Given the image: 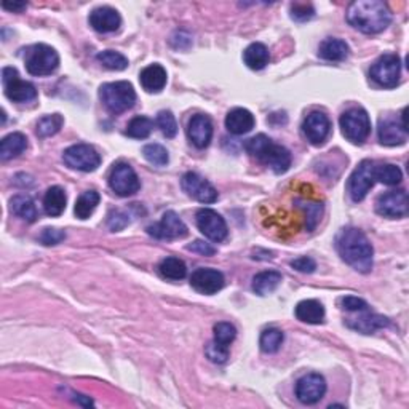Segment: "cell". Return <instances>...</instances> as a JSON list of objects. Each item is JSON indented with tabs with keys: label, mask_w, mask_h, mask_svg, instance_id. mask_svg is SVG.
<instances>
[{
	"label": "cell",
	"mask_w": 409,
	"mask_h": 409,
	"mask_svg": "<svg viewBox=\"0 0 409 409\" xmlns=\"http://www.w3.org/2000/svg\"><path fill=\"white\" fill-rule=\"evenodd\" d=\"M334 243L344 263L353 267L357 272L368 274L373 269V245L362 231L355 227L341 229Z\"/></svg>",
	"instance_id": "obj_1"
},
{
	"label": "cell",
	"mask_w": 409,
	"mask_h": 409,
	"mask_svg": "<svg viewBox=\"0 0 409 409\" xmlns=\"http://www.w3.org/2000/svg\"><path fill=\"white\" fill-rule=\"evenodd\" d=\"M347 23L363 34H379L392 23V13L379 0H357L347 10Z\"/></svg>",
	"instance_id": "obj_2"
},
{
	"label": "cell",
	"mask_w": 409,
	"mask_h": 409,
	"mask_svg": "<svg viewBox=\"0 0 409 409\" xmlns=\"http://www.w3.org/2000/svg\"><path fill=\"white\" fill-rule=\"evenodd\" d=\"M251 157L263 163V165L269 167L272 171L277 174H283L290 170L291 167V154L286 147L281 144H277L272 141L269 136L258 134L251 138L245 144Z\"/></svg>",
	"instance_id": "obj_3"
},
{
	"label": "cell",
	"mask_w": 409,
	"mask_h": 409,
	"mask_svg": "<svg viewBox=\"0 0 409 409\" xmlns=\"http://www.w3.org/2000/svg\"><path fill=\"white\" fill-rule=\"evenodd\" d=\"M100 98L109 112L122 114L134 106L136 91L130 82H111L101 86Z\"/></svg>",
	"instance_id": "obj_4"
},
{
	"label": "cell",
	"mask_w": 409,
	"mask_h": 409,
	"mask_svg": "<svg viewBox=\"0 0 409 409\" xmlns=\"http://www.w3.org/2000/svg\"><path fill=\"white\" fill-rule=\"evenodd\" d=\"M59 68V54L54 48L39 43L31 47L26 54V69L31 75L45 77Z\"/></svg>",
	"instance_id": "obj_5"
},
{
	"label": "cell",
	"mask_w": 409,
	"mask_h": 409,
	"mask_svg": "<svg viewBox=\"0 0 409 409\" xmlns=\"http://www.w3.org/2000/svg\"><path fill=\"white\" fill-rule=\"evenodd\" d=\"M342 134L353 144H362L371 133V120L362 107L348 109L339 118Z\"/></svg>",
	"instance_id": "obj_6"
},
{
	"label": "cell",
	"mask_w": 409,
	"mask_h": 409,
	"mask_svg": "<svg viewBox=\"0 0 409 409\" xmlns=\"http://www.w3.org/2000/svg\"><path fill=\"white\" fill-rule=\"evenodd\" d=\"M2 85L5 96L13 102H31L37 98L36 86L21 79L15 68H3Z\"/></svg>",
	"instance_id": "obj_7"
},
{
	"label": "cell",
	"mask_w": 409,
	"mask_h": 409,
	"mask_svg": "<svg viewBox=\"0 0 409 409\" xmlns=\"http://www.w3.org/2000/svg\"><path fill=\"white\" fill-rule=\"evenodd\" d=\"M63 160L69 168L84 173H91L101 165V155L93 146L75 144L68 147L63 154Z\"/></svg>",
	"instance_id": "obj_8"
},
{
	"label": "cell",
	"mask_w": 409,
	"mask_h": 409,
	"mask_svg": "<svg viewBox=\"0 0 409 409\" xmlns=\"http://www.w3.org/2000/svg\"><path fill=\"white\" fill-rule=\"evenodd\" d=\"M401 74V61L396 54L387 53L383 54L373 66H371L369 75L373 82L384 88H394L398 85Z\"/></svg>",
	"instance_id": "obj_9"
},
{
	"label": "cell",
	"mask_w": 409,
	"mask_h": 409,
	"mask_svg": "<svg viewBox=\"0 0 409 409\" xmlns=\"http://www.w3.org/2000/svg\"><path fill=\"white\" fill-rule=\"evenodd\" d=\"M139 178L138 174L128 163L120 162L112 167L109 173V187L116 192L118 197H130L139 190Z\"/></svg>",
	"instance_id": "obj_10"
},
{
	"label": "cell",
	"mask_w": 409,
	"mask_h": 409,
	"mask_svg": "<svg viewBox=\"0 0 409 409\" xmlns=\"http://www.w3.org/2000/svg\"><path fill=\"white\" fill-rule=\"evenodd\" d=\"M374 165V162L363 160L350 174V179H348V194H350V199L355 203L364 200L369 190L373 189L376 183Z\"/></svg>",
	"instance_id": "obj_11"
},
{
	"label": "cell",
	"mask_w": 409,
	"mask_h": 409,
	"mask_svg": "<svg viewBox=\"0 0 409 409\" xmlns=\"http://www.w3.org/2000/svg\"><path fill=\"white\" fill-rule=\"evenodd\" d=\"M197 227L206 238L216 243L226 240L229 232L224 217L210 208H201L197 211Z\"/></svg>",
	"instance_id": "obj_12"
},
{
	"label": "cell",
	"mask_w": 409,
	"mask_h": 409,
	"mask_svg": "<svg viewBox=\"0 0 409 409\" xmlns=\"http://www.w3.org/2000/svg\"><path fill=\"white\" fill-rule=\"evenodd\" d=\"M376 213L390 219L405 217L408 215V194L406 190H392L379 195L376 200Z\"/></svg>",
	"instance_id": "obj_13"
},
{
	"label": "cell",
	"mask_w": 409,
	"mask_h": 409,
	"mask_svg": "<svg viewBox=\"0 0 409 409\" xmlns=\"http://www.w3.org/2000/svg\"><path fill=\"white\" fill-rule=\"evenodd\" d=\"M326 394V380L321 374L310 373L302 376L296 384V396L304 405H315Z\"/></svg>",
	"instance_id": "obj_14"
},
{
	"label": "cell",
	"mask_w": 409,
	"mask_h": 409,
	"mask_svg": "<svg viewBox=\"0 0 409 409\" xmlns=\"http://www.w3.org/2000/svg\"><path fill=\"white\" fill-rule=\"evenodd\" d=\"M149 236L162 240H174V238H184L187 237V226L184 224L181 217H179L174 211H167L162 216L160 222L154 226L147 227Z\"/></svg>",
	"instance_id": "obj_15"
},
{
	"label": "cell",
	"mask_w": 409,
	"mask_h": 409,
	"mask_svg": "<svg viewBox=\"0 0 409 409\" xmlns=\"http://www.w3.org/2000/svg\"><path fill=\"white\" fill-rule=\"evenodd\" d=\"M181 185L184 192L189 195V197L195 199L200 203H215L217 200V190L213 187V185L206 181L205 178H201L200 174L189 171L183 176Z\"/></svg>",
	"instance_id": "obj_16"
},
{
	"label": "cell",
	"mask_w": 409,
	"mask_h": 409,
	"mask_svg": "<svg viewBox=\"0 0 409 409\" xmlns=\"http://www.w3.org/2000/svg\"><path fill=\"white\" fill-rule=\"evenodd\" d=\"M302 132L310 144L314 146L323 144L331 132L330 118L326 117L323 112H317V111L310 112L309 116L304 118Z\"/></svg>",
	"instance_id": "obj_17"
},
{
	"label": "cell",
	"mask_w": 409,
	"mask_h": 409,
	"mask_svg": "<svg viewBox=\"0 0 409 409\" xmlns=\"http://www.w3.org/2000/svg\"><path fill=\"white\" fill-rule=\"evenodd\" d=\"M224 275L216 269H197L190 277V286L200 294H216L224 288Z\"/></svg>",
	"instance_id": "obj_18"
},
{
	"label": "cell",
	"mask_w": 409,
	"mask_h": 409,
	"mask_svg": "<svg viewBox=\"0 0 409 409\" xmlns=\"http://www.w3.org/2000/svg\"><path fill=\"white\" fill-rule=\"evenodd\" d=\"M406 109L401 114V122L398 123L395 118L380 120L379 123V141L384 146H401L408 139V130L405 122Z\"/></svg>",
	"instance_id": "obj_19"
},
{
	"label": "cell",
	"mask_w": 409,
	"mask_h": 409,
	"mask_svg": "<svg viewBox=\"0 0 409 409\" xmlns=\"http://www.w3.org/2000/svg\"><path fill=\"white\" fill-rule=\"evenodd\" d=\"M187 136L189 141L199 149L208 147L213 138V122L208 116L197 114L189 120L187 125Z\"/></svg>",
	"instance_id": "obj_20"
},
{
	"label": "cell",
	"mask_w": 409,
	"mask_h": 409,
	"mask_svg": "<svg viewBox=\"0 0 409 409\" xmlns=\"http://www.w3.org/2000/svg\"><path fill=\"white\" fill-rule=\"evenodd\" d=\"M120 24H122V18H120L117 10H114L111 7L95 8L90 13V26L96 32H101V34L116 32Z\"/></svg>",
	"instance_id": "obj_21"
},
{
	"label": "cell",
	"mask_w": 409,
	"mask_h": 409,
	"mask_svg": "<svg viewBox=\"0 0 409 409\" xmlns=\"http://www.w3.org/2000/svg\"><path fill=\"white\" fill-rule=\"evenodd\" d=\"M360 314L362 315H358V317L355 318H348L347 326L358 332H363V334H371V332L378 331L380 328H385V326L390 325L389 318L383 317V315L369 312V309L362 310Z\"/></svg>",
	"instance_id": "obj_22"
},
{
	"label": "cell",
	"mask_w": 409,
	"mask_h": 409,
	"mask_svg": "<svg viewBox=\"0 0 409 409\" xmlns=\"http://www.w3.org/2000/svg\"><path fill=\"white\" fill-rule=\"evenodd\" d=\"M254 116L251 114L248 109L243 107H236L232 109L231 112L227 114L226 117V128L229 133L236 134V136H242L249 133L251 130L254 128Z\"/></svg>",
	"instance_id": "obj_23"
},
{
	"label": "cell",
	"mask_w": 409,
	"mask_h": 409,
	"mask_svg": "<svg viewBox=\"0 0 409 409\" xmlns=\"http://www.w3.org/2000/svg\"><path fill=\"white\" fill-rule=\"evenodd\" d=\"M167 70L160 64H151L139 74V82L147 93H159L167 85Z\"/></svg>",
	"instance_id": "obj_24"
},
{
	"label": "cell",
	"mask_w": 409,
	"mask_h": 409,
	"mask_svg": "<svg viewBox=\"0 0 409 409\" xmlns=\"http://www.w3.org/2000/svg\"><path fill=\"white\" fill-rule=\"evenodd\" d=\"M296 318L302 323L320 325L325 320V307L323 304L315 301V299H305L296 305Z\"/></svg>",
	"instance_id": "obj_25"
},
{
	"label": "cell",
	"mask_w": 409,
	"mask_h": 409,
	"mask_svg": "<svg viewBox=\"0 0 409 409\" xmlns=\"http://www.w3.org/2000/svg\"><path fill=\"white\" fill-rule=\"evenodd\" d=\"M27 149V138L23 133H10L0 143V159L3 162L16 159Z\"/></svg>",
	"instance_id": "obj_26"
},
{
	"label": "cell",
	"mask_w": 409,
	"mask_h": 409,
	"mask_svg": "<svg viewBox=\"0 0 409 409\" xmlns=\"http://www.w3.org/2000/svg\"><path fill=\"white\" fill-rule=\"evenodd\" d=\"M243 61L249 69L261 70L264 69L270 61V53L264 43L254 42L245 48L243 52Z\"/></svg>",
	"instance_id": "obj_27"
},
{
	"label": "cell",
	"mask_w": 409,
	"mask_h": 409,
	"mask_svg": "<svg viewBox=\"0 0 409 409\" xmlns=\"http://www.w3.org/2000/svg\"><path fill=\"white\" fill-rule=\"evenodd\" d=\"M66 192H64V189L59 187V185H53V187L48 189L45 197H43V210H45L47 215L52 217L61 216L64 210H66Z\"/></svg>",
	"instance_id": "obj_28"
},
{
	"label": "cell",
	"mask_w": 409,
	"mask_h": 409,
	"mask_svg": "<svg viewBox=\"0 0 409 409\" xmlns=\"http://www.w3.org/2000/svg\"><path fill=\"white\" fill-rule=\"evenodd\" d=\"M348 53H350V48L341 39H326L321 42L318 48L320 58L326 61H344Z\"/></svg>",
	"instance_id": "obj_29"
},
{
	"label": "cell",
	"mask_w": 409,
	"mask_h": 409,
	"mask_svg": "<svg viewBox=\"0 0 409 409\" xmlns=\"http://www.w3.org/2000/svg\"><path fill=\"white\" fill-rule=\"evenodd\" d=\"M281 283V274L277 270H265L253 278V291L259 296L274 293Z\"/></svg>",
	"instance_id": "obj_30"
},
{
	"label": "cell",
	"mask_w": 409,
	"mask_h": 409,
	"mask_svg": "<svg viewBox=\"0 0 409 409\" xmlns=\"http://www.w3.org/2000/svg\"><path fill=\"white\" fill-rule=\"evenodd\" d=\"M100 200L101 197L96 190H85V192L77 199V201H75V206H74L75 216L82 221L88 219L93 213H95L96 206L100 205Z\"/></svg>",
	"instance_id": "obj_31"
},
{
	"label": "cell",
	"mask_w": 409,
	"mask_h": 409,
	"mask_svg": "<svg viewBox=\"0 0 409 409\" xmlns=\"http://www.w3.org/2000/svg\"><path fill=\"white\" fill-rule=\"evenodd\" d=\"M10 208L15 213L16 216H20L21 219L27 222H34L37 219V210L34 201L27 195H15V197L10 200Z\"/></svg>",
	"instance_id": "obj_32"
},
{
	"label": "cell",
	"mask_w": 409,
	"mask_h": 409,
	"mask_svg": "<svg viewBox=\"0 0 409 409\" xmlns=\"http://www.w3.org/2000/svg\"><path fill=\"white\" fill-rule=\"evenodd\" d=\"M159 272L167 280H183L187 275V267L179 258H165L159 265Z\"/></svg>",
	"instance_id": "obj_33"
},
{
	"label": "cell",
	"mask_w": 409,
	"mask_h": 409,
	"mask_svg": "<svg viewBox=\"0 0 409 409\" xmlns=\"http://www.w3.org/2000/svg\"><path fill=\"white\" fill-rule=\"evenodd\" d=\"M374 179L385 185H396L401 183L403 173L392 163H379V165H374Z\"/></svg>",
	"instance_id": "obj_34"
},
{
	"label": "cell",
	"mask_w": 409,
	"mask_h": 409,
	"mask_svg": "<svg viewBox=\"0 0 409 409\" xmlns=\"http://www.w3.org/2000/svg\"><path fill=\"white\" fill-rule=\"evenodd\" d=\"M296 203L304 211L305 221H307V229L309 231H314L321 219V215H323V205L318 203V201H310L304 199L296 200Z\"/></svg>",
	"instance_id": "obj_35"
},
{
	"label": "cell",
	"mask_w": 409,
	"mask_h": 409,
	"mask_svg": "<svg viewBox=\"0 0 409 409\" xmlns=\"http://www.w3.org/2000/svg\"><path fill=\"white\" fill-rule=\"evenodd\" d=\"M152 128H154V122L149 117L138 116L127 125V132L125 133L133 139H146L152 133Z\"/></svg>",
	"instance_id": "obj_36"
},
{
	"label": "cell",
	"mask_w": 409,
	"mask_h": 409,
	"mask_svg": "<svg viewBox=\"0 0 409 409\" xmlns=\"http://www.w3.org/2000/svg\"><path fill=\"white\" fill-rule=\"evenodd\" d=\"M96 61L109 70H123L128 68L127 56H123L122 53L114 50L100 52L96 54Z\"/></svg>",
	"instance_id": "obj_37"
},
{
	"label": "cell",
	"mask_w": 409,
	"mask_h": 409,
	"mask_svg": "<svg viewBox=\"0 0 409 409\" xmlns=\"http://www.w3.org/2000/svg\"><path fill=\"white\" fill-rule=\"evenodd\" d=\"M283 339H285V336H283V332L280 330H275V328L265 330L263 334H261V341H259L261 350H263L264 353H275L278 352V348L281 347Z\"/></svg>",
	"instance_id": "obj_38"
},
{
	"label": "cell",
	"mask_w": 409,
	"mask_h": 409,
	"mask_svg": "<svg viewBox=\"0 0 409 409\" xmlns=\"http://www.w3.org/2000/svg\"><path fill=\"white\" fill-rule=\"evenodd\" d=\"M64 123V118L59 114H52V116H45L39 120L37 123V134L40 138H48V136L56 134L61 130Z\"/></svg>",
	"instance_id": "obj_39"
},
{
	"label": "cell",
	"mask_w": 409,
	"mask_h": 409,
	"mask_svg": "<svg viewBox=\"0 0 409 409\" xmlns=\"http://www.w3.org/2000/svg\"><path fill=\"white\" fill-rule=\"evenodd\" d=\"M144 159L154 167H167L168 162H170V155H168V151L160 144H147L143 149Z\"/></svg>",
	"instance_id": "obj_40"
},
{
	"label": "cell",
	"mask_w": 409,
	"mask_h": 409,
	"mask_svg": "<svg viewBox=\"0 0 409 409\" xmlns=\"http://www.w3.org/2000/svg\"><path fill=\"white\" fill-rule=\"evenodd\" d=\"M213 331H215V339L213 341L227 348L237 337L236 326H233L232 323H227V321H219V323H216Z\"/></svg>",
	"instance_id": "obj_41"
},
{
	"label": "cell",
	"mask_w": 409,
	"mask_h": 409,
	"mask_svg": "<svg viewBox=\"0 0 409 409\" xmlns=\"http://www.w3.org/2000/svg\"><path fill=\"white\" fill-rule=\"evenodd\" d=\"M157 125H159L162 134L167 138H174L178 133V123L171 111H160L157 116Z\"/></svg>",
	"instance_id": "obj_42"
},
{
	"label": "cell",
	"mask_w": 409,
	"mask_h": 409,
	"mask_svg": "<svg viewBox=\"0 0 409 409\" xmlns=\"http://www.w3.org/2000/svg\"><path fill=\"white\" fill-rule=\"evenodd\" d=\"M205 353H206V357L210 358V362L216 363V364L226 363L227 358H229V348L219 346V344L215 342V341H211L208 346H206Z\"/></svg>",
	"instance_id": "obj_43"
},
{
	"label": "cell",
	"mask_w": 409,
	"mask_h": 409,
	"mask_svg": "<svg viewBox=\"0 0 409 409\" xmlns=\"http://www.w3.org/2000/svg\"><path fill=\"white\" fill-rule=\"evenodd\" d=\"M130 224V217L127 213L120 211V210H114L109 213L107 216V227L111 229L112 232H118L122 231V229H125Z\"/></svg>",
	"instance_id": "obj_44"
},
{
	"label": "cell",
	"mask_w": 409,
	"mask_h": 409,
	"mask_svg": "<svg viewBox=\"0 0 409 409\" xmlns=\"http://www.w3.org/2000/svg\"><path fill=\"white\" fill-rule=\"evenodd\" d=\"M339 305L347 310V312H362V310H368L369 305L366 301H363L362 298H357V296H344L339 299Z\"/></svg>",
	"instance_id": "obj_45"
},
{
	"label": "cell",
	"mask_w": 409,
	"mask_h": 409,
	"mask_svg": "<svg viewBox=\"0 0 409 409\" xmlns=\"http://www.w3.org/2000/svg\"><path fill=\"white\" fill-rule=\"evenodd\" d=\"M315 16V10L312 5H307V3H293L291 5V18L294 21H309L312 20Z\"/></svg>",
	"instance_id": "obj_46"
},
{
	"label": "cell",
	"mask_w": 409,
	"mask_h": 409,
	"mask_svg": "<svg viewBox=\"0 0 409 409\" xmlns=\"http://www.w3.org/2000/svg\"><path fill=\"white\" fill-rule=\"evenodd\" d=\"M64 238H66V232L59 231V229H54V227L43 229L42 233H40V242L43 245H47V247L61 243Z\"/></svg>",
	"instance_id": "obj_47"
},
{
	"label": "cell",
	"mask_w": 409,
	"mask_h": 409,
	"mask_svg": "<svg viewBox=\"0 0 409 409\" xmlns=\"http://www.w3.org/2000/svg\"><path fill=\"white\" fill-rule=\"evenodd\" d=\"M291 267L298 272H302V274H312L317 269V263L312 258H309V256H302V258L291 261Z\"/></svg>",
	"instance_id": "obj_48"
},
{
	"label": "cell",
	"mask_w": 409,
	"mask_h": 409,
	"mask_svg": "<svg viewBox=\"0 0 409 409\" xmlns=\"http://www.w3.org/2000/svg\"><path fill=\"white\" fill-rule=\"evenodd\" d=\"M187 249L192 251V253H199L201 256H213L216 253V249L213 248L210 243L203 242V240H195L192 245H189Z\"/></svg>",
	"instance_id": "obj_49"
},
{
	"label": "cell",
	"mask_w": 409,
	"mask_h": 409,
	"mask_svg": "<svg viewBox=\"0 0 409 409\" xmlns=\"http://www.w3.org/2000/svg\"><path fill=\"white\" fill-rule=\"evenodd\" d=\"M2 7L5 10H8V12H13V13H21L23 10L27 7L26 2H3Z\"/></svg>",
	"instance_id": "obj_50"
}]
</instances>
